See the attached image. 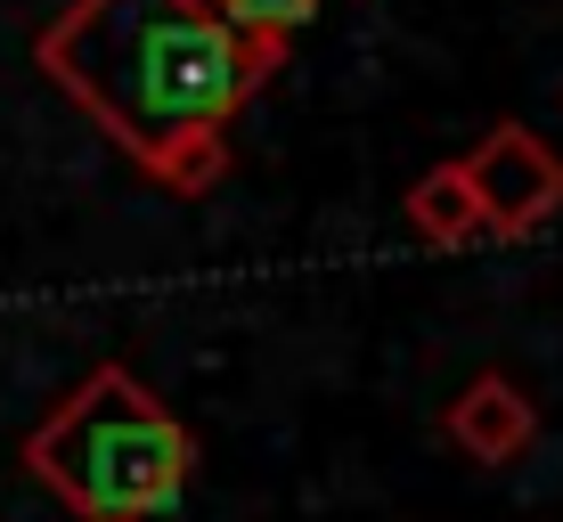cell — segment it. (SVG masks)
<instances>
[{
	"instance_id": "cell-1",
	"label": "cell",
	"mask_w": 563,
	"mask_h": 522,
	"mask_svg": "<svg viewBox=\"0 0 563 522\" xmlns=\"http://www.w3.org/2000/svg\"><path fill=\"white\" fill-rule=\"evenodd\" d=\"M33 57L147 180L205 197L229 171V114L286 66V42L238 33L212 0H74Z\"/></svg>"
},
{
	"instance_id": "cell-2",
	"label": "cell",
	"mask_w": 563,
	"mask_h": 522,
	"mask_svg": "<svg viewBox=\"0 0 563 522\" xmlns=\"http://www.w3.org/2000/svg\"><path fill=\"white\" fill-rule=\"evenodd\" d=\"M25 474L74 522H155L188 498L197 441L123 359H99L25 433Z\"/></svg>"
},
{
	"instance_id": "cell-6",
	"label": "cell",
	"mask_w": 563,
	"mask_h": 522,
	"mask_svg": "<svg viewBox=\"0 0 563 522\" xmlns=\"http://www.w3.org/2000/svg\"><path fill=\"white\" fill-rule=\"evenodd\" d=\"M212 9H221L238 33H262V42H295L310 16L327 9V0H212Z\"/></svg>"
},
{
	"instance_id": "cell-5",
	"label": "cell",
	"mask_w": 563,
	"mask_h": 522,
	"mask_svg": "<svg viewBox=\"0 0 563 522\" xmlns=\"http://www.w3.org/2000/svg\"><path fill=\"white\" fill-rule=\"evenodd\" d=\"M409 229L424 245H465V237H482V221H474V188H465V164H433V171H417V188H409Z\"/></svg>"
},
{
	"instance_id": "cell-4",
	"label": "cell",
	"mask_w": 563,
	"mask_h": 522,
	"mask_svg": "<svg viewBox=\"0 0 563 522\" xmlns=\"http://www.w3.org/2000/svg\"><path fill=\"white\" fill-rule=\"evenodd\" d=\"M441 433H450L457 449L474 457V466H515V457L539 441V409L490 367V376H474V384L450 400V409H441Z\"/></svg>"
},
{
	"instance_id": "cell-3",
	"label": "cell",
	"mask_w": 563,
	"mask_h": 522,
	"mask_svg": "<svg viewBox=\"0 0 563 522\" xmlns=\"http://www.w3.org/2000/svg\"><path fill=\"white\" fill-rule=\"evenodd\" d=\"M465 164V188H474V221L482 237H531L539 221L563 212V156L539 140L531 123H498L490 140Z\"/></svg>"
}]
</instances>
